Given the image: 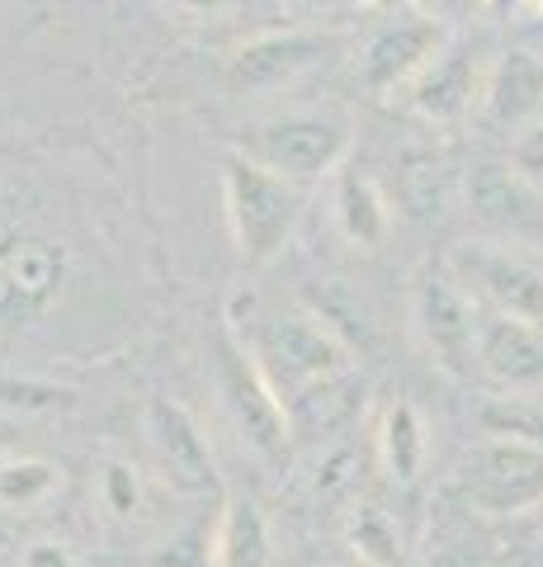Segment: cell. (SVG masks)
Returning <instances> with one entry per match:
<instances>
[{
    "instance_id": "1",
    "label": "cell",
    "mask_w": 543,
    "mask_h": 567,
    "mask_svg": "<svg viewBox=\"0 0 543 567\" xmlns=\"http://www.w3.org/2000/svg\"><path fill=\"white\" fill-rule=\"evenodd\" d=\"M241 350L251 354L260 379L270 383L279 406H289L297 393L317 388L336 374H349V346L331 331L317 312L293 303H251L247 322H227Z\"/></svg>"
},
{
    "instance_id": "2",
    "label": "cell",
    "mask_w": 543,
    "mask_h": 567,
    "mask_svg": "<svg viewBox=\"0 0 543 567\" xmlns=\"http://www.w3.org/2000/svg\"><path fill=\"white\" fill-rule=\"evenodd\" d=\"M307 189L260 166L255 156L237 152L222 166V204H227V227H232L237 256L247 270L270 265L289 246L297 218H303Z\"/></svg>"
},
{
    "instance_id": "3",
    "label": "cell",
    "mask_w": 543,
    "mask_h": 567,
    "mask_svg": "<svg viewBox=\"0 0 543 567\" xmlns=\"http://www.w3.org/2000/svg\"><path fill=\"white\" fill-rule=\"evenodd\" d=\"M459 496L468 511L492 520L534 516L543 506V445L515 435L478 440L459 464Z\"/></svg>"
},
{
    "instance_id": "4",
    "label": "cell",
    "mask_w": 543,
    "mask_h": 567,
    "mask_svg": "<svg viewBox=\"0 0 543 567\" xmlns=\"http://www.w3.org/2000/svg\"><path fill=\"white\" fill-rule=\"evenodd\" d=\"M218 393L232 425L241 431V440L270 464H284L293 440H289V421L284 406L270 393V383L260 379V369L251 364V354L241 350V341L232 336V327H222L218 336Z\"/></svg>"
},
{
    "instance_id": "5",
    "label": "cell",
    "mask_w": 543,
    "mask_h": 567,
    "mask_svg": "<svg viewBox=\"0 0 543 567\" xmlns=\"http://www.w3.org/2000/svg\"><path fill=\"white\" fill-rule=\"evenodd\" d=\"M247 156H255L260 166H270L274 175H284L293 185H317L326 175H336L349 156V133L331 118H312V114H293V118H274L260 123L247 142Z\"/></svg>"
},
{
    "instance_id": "6",
    "label": "cell",
    "mask_w": 543,
    "mask_h": 567,
    "mask_svg": "<svg viewBox=\"0 0 543 567\" xmlns=\"http://www.w3.org/2000/svg\"><path fill=\"white\" fill-rule=\"evenodd\" d=\"M478 298L453 270H430L416 284V331L435 364L449 374H478Z\"/></svg>"
},
{
    "instance_id": "7",
    "label": "cell",
    "mask_w": 543,
    "mask_h": 567,
    "mask_svg": "<svg viewBox=\"0 0 543 567\" xmlns=\"http://www.w3.org/2000/svg\"><path fill=\"white\" fill-rule=\"evenodd\" d=\"M449 39H445V24L435 20L426 10H401L393 14L388 24H383L369 48L359 52V81L369 85V91L388 95V91H407V85L435 62V52H440Z\"/></svg>"
},
{
    "instance_id": "8",
    "label": "cell",
    "mask_w": 543,
    "mask_h": 567,
    "mask_svg": "<svg viewBox=\"0 0 543 567\" xmlns=\"http://www.w3.org/2000/svg\"><path fill=\"white\" fill-rule=\"evenodd\" d=\"M453 275L468 284L487 312L520 317V322L543 327V270L515 251H492V246H472L453 256Z\"/></svg>"
},
{
    "instance_id": "9",
    "label": "cell",
    "mask_w": 543,
    "mask_h": 567,
    "mask_svg": "<svg viewBox=\"0 0 543 567\" xmlns=\"http://www.w3.org/2000/svg\"><path fill=\"white\" fill-rule=\"evenodd\" d=\"M147 445H152L156 477L170 492L180 496L218 492V468H213V454H208V440L199 435V425L185 406H175L170 398L147 402Z\"/></svg>"
},
{
    "instance_id": "10",
    "label": "cell",
    "mask_w": 543,
    "mask_h": 567,
    "mask_svg": "<svg viewBox=\"0 0 543 567\" xmlns=\"http://www.w3.org/2000/svg\"><path fill=\"white\" fill-rule=\"evenodd\" d=\"M66 279V251L33 233H0V322L33 317L58 298Z\"/></svg>"
},
{
    "instance_id": "11",
    "label": "cell",
    "mask_w": 543,
    "mask_h": 567,
    "mask_svg": "<svg viewBox=\"0 0 543 567\" xmlns=\"http://www.w3.org/2000/svg\"><path fill=\"white\" fill-rule=\"evenodd\" d=\"M478 374L505 388V393L543 388V327L482 308L478 312Z\"/></svg>"
},
{
    "instance_id": "12",
    "label": "cell",
    "mask_w": 543,
    "mask_h": 567,
    "mask_svg": "<svg viewBox=\"0 0 543 567\" xmlns=\"http://www.w3.org/2000/svg\"><path fill=\"white\" fill-rule=\"evenodd\" d=\"M411 110L426 123H453L463 118L472 104L482 100V76H478V52L472 43L453 39L435 52V62L407 85Z\"/></svg>"
},
{
    "instance_id": "13",
    "label": "cell",
    "mask_w": 543,
    "mask_h": 567,
    "mask_svg": "<svg viewBox=\"0 0 543 567\" xmlns=\"http://www.w3.org/2000/svg\"><path fill=\"white\" fill-rule=\"evenodd\" d=\"M331 43L322 33L307 29H284V33H260L232 58V81L247 85V91H279V85L297 81L303 71H312L322 62V52Z\"/></svg>"
},
{
    "instance_id": "14",
    "label": "cell",
    "mask_w": 543,
    "mask_h": 567,
    "mask_svg": "<svg viewBox=\"0 0 543 567\" xmlns=\"http://www.w3.org/2000/svg\"><path fill=\"white\" fill-rule=\"evenodd\" d=\"M364 412V379L349 374H336L307 393H297L289 406H284V421H289V440L293 445H331L336 435H345L355 416Z\"/></svg>"
},
{
    "instance_id": "15",
    "label": "cell",
    "mask_w": 543,
    "mask_h": 567,
    "mask_svg": "<svg viewBox=\"0 0 543 567\" xmlns=\"http://www.w3.org/2000/svg\"><path fill=\"white\" fill-rule=\"evenodd\" d=\"M543 104V62L534 52L511 48L482 76V114L497 128H524Z\"/></svg>"
},
{
    "instance_id": "16",
    "label": "cell",
    "mask_w": 543,
    "mask_h": 567,
    "mask_svg": "<svg viewBox=\"0 0 543 567\" xmlns=\"http://www.w3.org/2000/svg\"><path fill=\"white\" fill-rule=\"evenodd\" d=\"M213 567H270L274 563V539L270 520L251 496H227L213 525Z\"/></svg>"
},
{
    "instance_id": "17",
    "label": "cell",
    "mask_w": 543,
    "mask_h": 567,
    "mask_svg": "<svg viewBox=\"0 0 543 567\" xmlns=\"http://www.w3.org/2000/svg\"><path fill=\"white\" fill-rule=\"evenodd\" d=\"M336 223L345 241H355V246H378L388 237V204H383L378 185L359 166L336 171Z\"/></svg>"
},
{
    "instance_id": "18",
    "label": "cell",
    "mask_w": 543,
    "mask_h": 567,
    "mask_svg": "<svg viewBox=\"0 0 543 567\" xmlns=\"http://www.w3.org/2000/svg\"><path fill=\"white\" fill-rule=\"evenodd\" d=\"M378 464L393 483L411 487L426 468V425H420L411 402H393L378 425Z\"/></svg>"
},
{
    "instance_id": "19",
    "label": "cell",
    "mask_w": 543,
    "mask_h": 567,
    "mask_svg": "<svg viewBox=\"0 0 543 567\" xmlns=\"http://www.w3.org/2000/svg\"><path fill=\"white\" fill-rule=\"evenodd\" d=\"M341 535H345V548L364 567H401V563H407L401 529H397V520L378 502H355V506H349Z\"/></svg>"
},
{
    "instance_id": "20",
    "label": "cell",
    "mask_w": 543,
    "mask_h": 567,
    "mask_svg": "<svg viewBox=\"0 0 543 567\" xmlns=\"http://www.w3.org/2000/svg\"><path fill=\"white\" fill-rule=\"evenodd\" d=\"M58 487H62V468L48 464V458H10V464H0V506L10 511L43 506Z\"/></svg>"
},
{
    "instance_id": "21",
    "label": "cell",
    "mask_w": 543,
    "mask_h": 567,
    "mask_svg": "<svg viewBox=\"0 0 543 567\" xmlns=\"http://www.w3.org/2000/svg\"><path fill=\"white\" fill-rule=\"evenodd\" d=\"M100 506L109 511L114 520H143L147 511V473L128 464V458H104L100 464Z\"/></svg>"
},
{
    "instance_id": "22",
    "label": "cell",
    "mask_w": 543,
    "mask_h": 567,
    "mask_svg": "<svg viewBox=\"0 0 543 567\" xmlns=\"http://www.w3.org/2000/svg\"><path fill=\"white\" fill-rule=\"evenodd\" d=\"M482 425H487V435H515V440H534V445H543V412L530 406L524 398L492 402L482 412Z\"/></svg>"
},
{
    "instance_id": "23",
    "label": "cell",
    "mask_w": 543,
    "mask_h": 567,
    "mask_svg": "<svg viewBox=\"0 0 543 567\" xmlns=\"http://www.w3.org/2000/svg\"><path fill=\"white\" fill-rule=\"evenodd\" d=\"M511 175L543 199V118H530L511 137Z\"/></svg>"
},
{
    "instance_id": "24",
    "label": "cell",
    "mask_w": 543,
    "mask_h": 567,
    "mask_svg": "<svg viewBox=\"0 0 543 567\" xmlns=\"http://www.w3.org/2000/svg\"><path fill=\"white\" fill-rule=\"evenodd\" d=\"M72 398L62 388H48V383H0V406H20V412H48V406H66Z\"/></svg>"
},
{
    "instance_id": "25",
    "label": "cell",
    "mask_w": 543,
    "mask_h": 567,
    "mask_svg": "<svg viewBox=\"0 0 543 567\" xmlns=\"http://www.w3.org/2000/svg\"><path fill=\"white\" fill-rule=\"evenodd\" d=\"M20 567H81V558L62 539H33L20 554Z\"/></svg>"
},
{
    "instance_id": "26",
    "label": "cell",
    "mask_w": 543,
    "mask_h": 567,
    "mask_svg": "<svg viewBox=\"0 0 543 567\" xmlns=\"http://www.w3.org/2000/svg\"><path fill=\"white\" fill-rule=\"evenodd\" d=\"M349 468H355V454L345 445L326 454V464H317V496H336L349 487Z\"/></svg>"
},
{
    "instance_id": "27",
    "label": "cell",
    "mask_w": 543,
    "mask_h": 567,
    "mask_svg": "<svg viewBox=\"0 0 543 567\" xmlns=\"http://www.w3.org/2000/svg\"><path fill=\"white\" fill-rule=\"evenodd\" d=\"M449 567H530L520 554H505V548H463L459 558H449Z\"/></svg>"
},
{
    "instance_id": "28",
    "label": "cell",
    "mask_w": 543,
    "mask_h": 567,
    "mask_svg": "<svg viewBox=\"0 0 543 567\" xmlns=\"http://www.w3.org/2000/svg\"><path fill=\"white\" fill-rule=\"evenodd\" d=\"M420 10L435 20H468L472 10H487V0H420Z\"/></svg>"
},
{
    "instance_id": "29",
    "label": "cell",
    "mask_w": 543,
    "mask_h": 567,
    "mask_svg": "<svg viewBox=\"0 0 543 567\" xmlns=\"http://www.w3.org/2000/svg\"><path fill=\"white\" fill-rule=\"evenodd\" d=\"M284 6H289L293 14H303V20H312V14H326V10L345 6V0H284Z\"/></svg>"
},
{
    "instance_id": "30",
    "label": "cell",
    "mask_w": 543,
    "mask_h": 567,
    "mask_svg": "<svg viewBox=\"0 0 543 567\" xmlns=\"http://www.w3.org/2000/svg\"><path fill=\"white\" fill-rule=\"evenodd\" d=\"M185 10H199V14H218V10H232L237 0H180Z\"/></svg>"
},
{
    "instance_id": "31",
    "label": "cell",
    "mask_w": 543,
    "mask_h": 567,
    "mask_svg": "<svg viewBox=\"0 0 543 567\" xmlns=\"http://www.w3.org/2000/svg\"><path fill=\"white\" fill-rule=\"evenodd\" d=\"M524 6V0H487V10H492V14H515Z\"/></svg>"
},
{
    "instance_id": "32",
    "label": "cell",
    "mask_w": 543,
    "mask_h": 567,
    "mask_svg": "<svg viewBox=\"0 0 543 567\" xmlns=\"http://www.w3.org/2000/svg\"><path fill=\"white\" fill-rule=\"evenodd\" d=\"M345 6H383V0H345Z\"/></svg>"
},
{
    "instance_id": "33",
    "label": "cell",
    "mask_w": 543,
    "mask_h": 567,
    "mask_svg": "<svg viewBox=\"0 0 543 567\" xmlns=\"http://www.w3.org/2000/svg\"><path fill=\"white\" fill-rule=\"evenodd\" d=\"M530 6H534V10H539V14H543V0H530Z\"/></svg>"
},
{
    "instance_id": "34",
    "label": "cell",
    "mask_w": 543,
    "mask_h": 567,
    "mask_svg": "<svg viewBox=\"0 0 543 567\" xmlns=\"http://www.w3.org/2000/svg\"><path fill=\"white\" fill-rule=\"evenodd\" d=\"M534 516H539V520H543V506H539V511H534Z\"/></svg>"
}]
</instances>
